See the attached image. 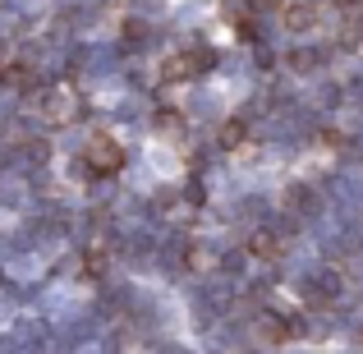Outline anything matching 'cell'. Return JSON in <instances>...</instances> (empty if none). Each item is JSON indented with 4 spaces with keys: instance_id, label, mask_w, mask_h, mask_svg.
Wrapping results in <instances>:
<instances>
[{
    "instance_id": "obj_2",
    "label": "cell",
    "mask_w": 363,
    "mask_h": 354,
    "mask_svg": "<svg viewBox=\"0 0 363 354\" xmlns=\"http://www.w3.org/2000/svg\"><path fill=\"white\" fill-rule=\"evenodd\" d=\"M290 23L294 28H313V23H318V9H313V5H294L290 9Z\"/></svg>"
},
{
    "instance_id": "obj_3",
    "label": "cell",
    "mask_w": 363,
    "mask_h": 354,
    "mask_svg": "<svg viewBox=\"0 0 363 354\" xmlns=\"http://www.w3.org/2000/svg\"><path fill=\"white\" fill-rule=\"evenodd\" d=\"M253 248H257L262 258H276V239H272V235H257V239H253Z\"/></svg>"
},
{
    "instance_id": "obj_1",
    "label": "cell",
    "mask_w": 363,
    "mask_h": 354,
    "mask_svg": "<svg viewBox=\"0 0 363 354\" xmlns=\"http://www.w3.org/2000/svg\"><path fill=\"white\" fill-rule=\"evenodd\" d=\"M88 157H92V166H97L101 175H111V170H120L124 152H120V148H116L111 138H97V143H92V152H88Z\"/></svg>"
}]
</instances>
